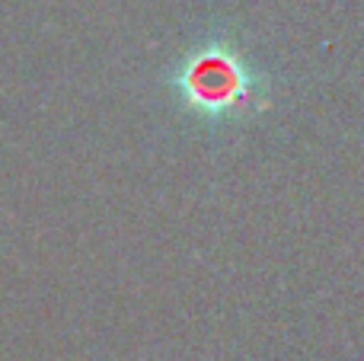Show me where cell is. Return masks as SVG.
<instances>
[{"label":"cell","instance_id":"6da1fadb","mask_svg":"<svg viewBox=\"0 0 364 361\" xmlns=\"http://www.w3.org/2000/svg\"><path fill=\"white\" fill-rule=\"evenodd\" d=\"M182 112L205 125H240L272 106V80L230 36L192 45L166 74Z\"/></svg>","mask_w":364,"mask_h":361}]
</instances>
